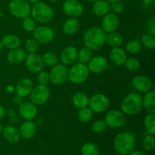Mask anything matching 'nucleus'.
<instances>
[{"label":"nucleus","instance_id":"obj_1","mask_svg":"<svg viewBox=\"0 0 155 155\" xmlns=\"http://www.w3.org/2000/svg\"><path fill=\"white\" fill-rule=\"evenodd\" d=\"M106 33L100 27H93L88 29L83 36L86 47L92 51L100 49L105 43Z\"/></svg>","mask_w":155,"mask_h":155},{"label":"nucleus","instance_id":"obj_2","mask_svg":"<svg viewBox=\"0 0 155 155\" xmlns=\"http://www.w3.org/2000/svg\"><path fill=\"white\" fill-rule=\"evenodd\" d=\"M136 147V139L130 133H120L115 137L114 148L117 152L120 155H128Z\"/></svg>","mask_w":155,"mask_h":155},{"label":"nucleus","instance_id":"obj_3","mask_svg":"<svg viewBox=\"0 0 155 155\" xmlns=\"http://www.w3.org/2000/svg\"><path fill=\"white\" fill-rule=\"evenodd\" d=\"M143 107L142 98L137 93H131L125 97L121 103L123 113L127 115H136Z\"/></svg>","mask_w":155,"mask_h":155},{"label":"nucleus","instance_id":"obj_4","mask_svg":"<svg viewBox=\"0 0 155 155\" xmlns=\"http://www.w3.org/2000/svg\"><path fill=\"white\" fill-rule=\"evenodd\" d=\"M30 14L35 21L42 24L50 22L54 18L53 9L44 2L35 3L32 7Z\"/></svg>","mask_w":155,"mask_h":155},{"label":"nucleus","instance_id":"obj_5","mask_svg":"<svg viewBox=\"0 0 155 155\" xmlns=\"http://www.w3.org/2000/svg\"><path fill=\"white\" fill-rule=\"evenodd\" d=\"M89 71L87 65L83 63L74 64L70 71H68V79L74 84H80L88 79Z\"/></svg>","mask_w":155,"mask_h":155},{"label":"nucleus","instance_id":"obj_6","mask_svg":"<svg viewBox=\"0 0 155 155\" xmlns=\"http://www.w3.org/2000/svg\"><path fill=\"white\" fill-rule=\"evenodd\" d=\"M8 8L14 16L21 19L29 17L31 11L30 5L25 0H12L9 3Z\"/></svg>","mask_w":155,"mask_h":155},{"label":"nucleus","instance_id":"obj_7","mask_svg":"<svg viewBox=\"0 0 155 155\" xmlns=\"http://www.w3.org/2000/svg\"><path fill=\"white\" fill-rule=\"evenodd\" d=\"M30 101L35 105H42L48 101L50 97V90L47 86L39 84L33 88L30 92Z\"/></svg>","mask_w":155,"mask_h":155},{"label":"nucleus","instance_id":"obj_8","mask_svg":"<svg viewBox=\"0 0 155 155\" xmlns=\"http://www.w3.org/2000/svg\"><path fill=\"white\" fill-rule=\"evenodd\" d=\"M89 108L95 113H101L107 110L110 105V101L104 94H95L89 100Z\"/></svg>","mask_w":155,"mask_h":155},{"label":"nucleus","instance_id":"obj_9","mask_svg":"<svg viewBox=\"0 0 155 155\" xmlns=\"http://www.w3.org/2000/svg\"><path fill=\"white\" fill-rule=\"evenodd\" d=\"M68 70L64 64H57L53 66L49 74L51 83L54 85H61L68 80Z\"/></svg>","mask_w":155,"mask_h":155},{"label":"nucleus","instance_id":"obj_10","mask_svg":"<svg viewBox=\"0 0 155 155\" xmlns=\"http://www.w3.org/2000/svg\"><path fill=\"white\" fill-rule=\"evenodd\" d=\"M104 121L107 126L110 128H120L126 124V116L123 112L119 110H110L105 115Z\"/></svg>","mask_w":155,"mask_h":155},{"label":"nucleus","instance_id":"obj_11","mask_svg":"<svg viewBox=\"0 0 155 155\" xmlns=\"http://www.w3.org/2000/svg\"><path fill=\"white\" fill-rule=\"evenodd\" d=\"M33 38L37 42L41 44L49 43L54 39V31L46 26H40L33 30Z\"/></svg>","mask_w":155,"mask_h":155},{"label":"nucleus","instance_id":"obj_12","mask_svg":"<svg viewBox=\"0 0 155 155\" xmlns=\"http://www.w3.org/2000/svg\"><path fill=\"white\" fill-rule=\"evenodd\" d=\"M25 64L27 69L33 74L39 73L43 68L42 57L36 53H30L25 58Z\"/></svg>","mask_w":155,"mask_h":155},{"label":"nucleus","instance_id":"obj_13","mask_svg":"<svg viewBox=\"0 0 155 155\" xmlns=\"http://www.w3.org/2000/svg\"><path fill=\"white\" fill-rule=\"evenodd\" d=\"M63 11L68 16L77 18L82 15L83 8L77 0H66L63 4Z\"/></svg>","mask_w":155,"mask_h":155},{"label":"nucleus","instance_id":"obj_14","mask_svg":"<svg viewBox=\"0 0 155 155\" xmlns=\"http://www.w3.org/2000/svg\"><path fill=\"white\" fill-rule=\"evenodd\" d=\"M38 113L36 105L32 102H23L19 107V114L23 119L31 120L34 119Z\"/></svg>","mask_w":155,"mask_h":155},{"label":"nucleus","instance_id":"obj_15","mask_svg":"<svg viewBox=\"0 0 155 155\" xmlns=\"http://www.w3.org/2000/svg\"><path fill=\"white\" fill-rule=\"evenodd\" d=\"M88 68L89 71L95 74H99L105 71L107 68V61L103 56H95L89 61Z\"/></svg>","mask_w":155,"mask_h":155},{"label":"nucleus","instance_id":"obj_16","mask_svg":"<svg viewBox=\"0 0 155 155\" xmlns=\"http://www.w3.org/2000/svg\"><path fill=\"white\" fill-rule=\"evenodd\" d=\"M119 26V18L115 14L110 13L104 15L101 22V27L105 33L114 32Z\"/></svg>","mask_w":155,"mask_h":155},{"label":"nucleus","instance_id":"obj_17","mask_svg":"<svg viewBox=\"0 0 155 155\" xmlns=\"http://www.w3.org/2000/svg\"><path fill=\"white\" fill-rule=\"evenodd\" d=\"M133 87L141 92H148L152 88V82L145 76H136L132 82Z\"/></svg>","mask_w":155,"mask_h":155},{"label":"nucleus","instance_id":"obj_18","mask_svg":"<svg viewBox=\"0 0 155 155\" xmlns=\"http://www.w3.org/2000/svg\"><path fill=\"white\" fill-rule=\"evenodd\" d=\"M78 51L74 46H68L63 50L61 54V60L64 65L72 64L77 61Z\"/></svg>","mask_w":155,"mask_h":155},{"label":"nucleus","instance_id":"obj_19","mask_svg":"<svg viewBox=\"0 0 155 155\" xmlns=\"http://www.w3.org/2000/svg\"><path fill=\"white\" fill-rule=\"evenodd\" d=\"M33 88V82L30 79H21L16 86V92L18 96L23 98V97H26L30 95Z\"/></svg>","mask_w":155,"mask_h":155},{"label":"nucleus","instance_id":"obj_20","mask_svg":"<svg viewBox=\"0 0 155 155\" xmlns=\"http://www.w3.org/2000/svg\"><path fill=\"white\" fill-rule=\"evenodd\" d=\"M36 131V125L30 120H26L21 125L19 129L21 137L24 139H30L33 137Z\"/></svg>","mask_w":155,"mask_h":155},{"label":"nucleus","instance_id":"obj_21","mask_svg":"<svg viewBox=\"0 0 155 155\" xmlns=\"http://www.w3.org/2000/svg\"><path fill=\"white\" fill-rule=\"evenodd\" d=\"M2 133L6 141L11 144L17 143L21 139L19 130L13 126H6L3 128Z\"/></svg>","mask_w":155,"mask_h":155},{"label":"nucleus","instance_id":"obj_22","mask_svg":"<svg viewBox=\"0 0 155 155\" xmlns=\"http://www.w3.org/2000/svg\"><path fill=\"white\" fill-rule=\"evenodd\" d=\"M110 58L114 64L116 66H122L127 60V54L121 48L114 47L110 51Z\"/></svg>","mask_w":155,"mask_h":155},{"label":"nucleus","instance_id":"obj_23","mask_svg":"<svg viewBox=\"0 0 155 155\" xmlns=\"http://www.w3.org/2000/svg\"><path fill=\"white\" fill-rule=\"evenodd\" d=\"M26 56L27 55L24 50H23L22 48H16L9 51L7 55V59L10 63L17 64L25 60Z\"/></svg>","mask_w":155,"mask_h":155},{"label":"nucleus","instance_id":"obj_24","mask_svg":"<svg viewBox=\"0 0 155 155\" xmlns=\"http://www.w3.org/2000/svg\"><path fill=\"white\" fill-rule=\"evenodd\" d=\"M143 107L149 114L155 113V92L151 91L146 92L142 98Z\"/></svg>","mask_w":155,"mask_h":155},{"label":"nucleus","instance_id":"obj_25","mask_svg":"<svg viewBox=\"0 0 155 155\" xmlns=\"http://www.w3.org/2000/svg\"><path fill=\"white\" fill-rule=\"evenodd\" d=\"M109 4L104 0H97L92 6V12L97 16H104L109 12Z\"/></svg>","mask_w":155,"mask_h":155},{"label":"nucleus","instance_id":"obj_26","mask_svg":"<svg viewBox=\"0 0 155 155\" xmlns=\"http://www.w3.org/2000/svg\"><path fill=\"white\" fill-rule=\"evenodd\" d=\"M80 27V23L75 18H71L67 20L63 25V31L67 35H73L77 33Z\"/></svg>","mask_w":155,"mask_h":155},{"label":"nucleus","instance_id":"obj_27","mask_svg":"<svg viewBox=\"0 0 155 155\" xmlns=\"http://www.w3.org/2000/svg\"><path fill=\"white\" fill-rule=\"evenodd\" d=\"M73 104L79 109L86 107L89 104V98L83 92H77L73 96Z\"/></svg>","mask_w":155,"mask_h":155},{"label":"nucleus","instance_id":"obj_28","mask_svg":"<svg viewBox=\"0 0 155 155\" xmlns=\"http://www.w3.org/2000/svg\"><path fill=\"white\" fill-rule=\"evenodd\" d=\"M2 42L3 44V46L10 48V49H14L19 46L21 44V40H20L19 37L15 35L8 34L2 38Z\"/></svg>","mask_w":155,"mask_h":155},{"label":"nucleus","instance_id":"obj_29","mask_svg":"<svg viewBox=\"0 0 155 155\" xmlns=\"http://www.w3.org/2000/svg\"><path fill=\"white\" fill-rule=\"evenodd\" d=\"M105 42L112 47H120L124 43V39L120 33L111 32L106 34Z\"/></svg>","mask_w":155,"mask_h":155},{"label":"nucleus","instance_id":"obj_30","mask_svg":"<svg viewBox=\"0 0 155 155\" xmlns=\"http://www.w3.org/2000/svg\"><path fill=\"white\" fill-rule=\"evenodd\" d=\"M81 153L83 155H99V148L95 144L87 142L82 147Z\"/></svg>","mask_w":155,"mask_h":155},{"label":"nucleus","instance_id":"obj_31","mask_svg":"<svg viewBox=\"0 0 155 155\" xmlns=\"http://www.w3.org/2000/svg\"><path fill=\"white\" fill-rule=\"evenodd\" d=\"M92 58V50L89 49L87 47H83L80 51H78L77 54V58L80 63L86 64L88 63L91 58Z\"/></svg>","mask_w":155,"mask_h":155},{"label":"nucleus","instance_id":"obj_32","mask_svg":"<svg viewBox=\"0 0 155 155\" xmlns=\"http://www.w3.org/2000/svg\"><path fill=\"white\" fill-rule=\"evenodd\" d=\"M145 127L146 131L149 134H155V115L154 114H149L145 118Z\"/></svg>","mask_w":155,"mask_h":155},{"label":"nucleus","instance_id":"obj_33","mask_svg":"<svg viewBox=\"0 0 155 155\" xmlns=\"http://www.w3.org/2000/svg\"><path fill=\"white\" fill-rule=\"evenodd\" d=\"M93 116V112L89 107H84L80 109L78 111V119L82 123H87L90 120Z\"/></svg>","mask_w":155,"mask_h":155},{"label":"nucleus","instance_id":"obj_34","mask_svg":"<svg viewBox=\"0 0 155 155\" xmlns=\"http://www.w3.org/2000/svg\"><path fill=\"white\" fill-rule=\"evenodd\" d=\"M42 62L45 65L48 67H53L58 64V58L54 53L48 51L45 53L42 57Z\"/></svg>","mask_w":155,"mask_h":155},{"label":"nucleus","instance_id":"obj_35","mask_svg":"<svg viewBox=\"0 0 155 155\" xmlns=\"http://www.w3.org/2000/svg\"><path fill=\"white\" fill-rule=\"evenodd\" d=\"M126 48L130 54H137L142 49V44L139 41L133 39L127 42Z\"/></svg>","mask_w":155,"mask_h":155},{"label":"nucleus","instance_id":"obj_36","mask_svg":"<svg viewBox=\"0 0 155 155\" xmlns=\"http://www.w3.org/2000/svg\"><path fill=\"white\" fill-rule=\"evenodd\" d=\"M142 146L144 149L148 151H152L155 146V140L154 135H148L142 140Z\"/></svg>","mask_w":155,"mask_h":155},{"label":"nucleus","instance_id":"obj_37","mask_svg":"<svg viewBox=\"0 0 155 155\" xmlns=\"http://www.w3.org/2000/svg\"><path fill=\"white\" fill-rule=\"evenodd\" d=\"M126 68L130 71H136L140 68V62L135 58H130L127 59L124 63Z\"/></svg>","mask_w":155,"mask_h":155},{"label":"nucleus","instance_id":"obj_38","mask_svg":"<svg viewBox=\"0 0 155 155\" xmlns=\"http://www.w3.org/2000/svg\"><path fill=\"white\" fill-rule=\"evenodd\" d=\"M142 42L144 46L149 49H154L155 48L154 36L151 34H145L142 36Z\"/></svg>","mask_w":155,"mask_h":155},{"label":"nucleus","instance_id":"obj_39","mask_svg":"<svg viewBox=\"0 0 155 155\" xmlns=\"http://www.w3.org/2000/svg\"><path fill=\"white\" fill-rule=\"evenodd\" d=\"M107 124L102 120H97L92 124V130L95 133H101L106 130Z\"/></svg>","mask_w":155,"mask_h":155},{"label":"nucleus","instance_id":"obj_40","mask_svg":"<svg viewBox=\"0 0 155 155\" xmlns=\"http://www.w3.org/2000/svg\"><path fill=\"white\" fill-rule=\"evenodd\" d=\"M23 27L27 32H33L36 28V21L33 18L27 17L23 21Z\"/></svg>","mask_w":155,"mask_h":155},{"label":"nucleus","instance_id":"obj_41","mask_svg":"<svg viewBox=\"0 0 155 155\" xmlns=\"http://www.w3.org/2000/svg\"><path fill=\"white\" fill-rule=\"evenodd\" d=\"M38 42L34 39H29L25 42V48L28 53H36L38 50Z\"/></svg>","mask_w":155,"mask_h":155},{"label":"nucleus","instance_id":"obj_42","mask_svg":"<svg viewBox=\"0 0 155 155\" xmlns=\"http://www.w3.org/2000/svg\"><path fill=\"white\" fill-rule=\"evenodd\" d=\"M37 80L38 83L40 85L46 86L50 80L49 74L47 72H45V71H40V72L39 73V74H38Z\"/></svg>","mask_w":155,"mask_h":155},{"label":"nucleus","instance_id":"obj_43","mask_svg":"<svg viewBox=\"0 0 155 155\" xmlns=\"http://www.w3.org/2000/svg\"><path fill=\"white\" fill-rule=\"evenodd\" d=\"M111 9L115 13H121L124 11V5L122 3L118 2H114L111 5Z\"/></svg>","mask_w":155,"mask_h":155},{"label":"nucleus","instance_id":"obj_44","mask_svg":"<svg viewBox=\"0 0 155 155\" xmlns=\"http://www.w3.org/2000/svg\"><path fill=\"white\" fill-rule=\"evenodd\" d=\"M148 30H149L150 33L152 36L155 35V19L154 18H152L149 21H148Z\"/></svg>","mask_w":155,"mask_h":155},{"label":"nucleus","instance_id":"obj_45","mask_svg":"<svg viewBox=\"0 0 155 155\" xmlns=\"http://www.w3.org/2000/svg\"><path fill=\"white\" fill-rule=\"evenodd\" d=\"M128 155H146V154H145V153H144L142 151H139V150H138V151H133L130 154Z\"/></svg>","mask_w":155,"mask_h":155},{"label":"nucleus","instance_id":"obj_46","mask_svg":"<svg viewBox=\"0 0 155 155\" xmlns=\"http://www.w3.org/2000/svg\"><path fill=\"white\" fill-rule=\"evenodd\" d=\"M5 114V110L4 107H2V105L0 104V120H1L2 118L4 117Z\"/></svg>","mask_w":155,"mask_h":155},{"label":"nucleus","instance_id":"obj_47","mask_svg":"<svg viewBox=\"0 0 155 155\" xmlns=\"http://www.w3.org/2000/svg\"><path fill=\"white\" fill-rule=\"evenodd\" d=\"M142 2H143L145 3V4L150 5V4H151V3H152L153 2H154V0H142Z\"/></svg>","mask_w":155,"mask_h":155},{"label":"nucleus","instance_id":"obj_48","mask_svg":"<svg viewBox=\"0 0 155 155\" xmlns=\"http://www.w3.org/2000/svg\"><path fill=\"white\" fill-rule=\"evenodd\" d=\"M29 1L30 2H32V3H37V2H39V0H29Z\"/></svg>","mask_w":155,"mask_h":155},{"label":"nucleus","instance_id":"obj_49","mask_svg":"<svg viewBox=\"0 0 155 155\" xmlns=\"http://www.w3.org/2000/svg\"><path fill=\"white\" fill-rule=\"evenodd\" d=\"M3 44H2V42H0V51H2V49L3 48Z\"/></svg>","mask_w":155,"mask_h":155},{"label":"nucleus","instance_id":"obj_50","mask_svg":"<svg viewBox=\"0 0 155 155\" xmlns=\"http://www.w3.org/2000/svg\"><path fill=\"white\" fill-rule=\"evenodd\" d=\"M2 130H3V127H2V124H0V133H1V132H2Z\"/></svg>","mask_w":155,"mask_h":155},{"label":"nucleus","instance_id":"obj_51","mask_svg":"<svg viewBox=\"0 0 155 155\" xmlns=\"http://www.w3.org/2000/svg\"><path fill=\"white\" fill-rule=\"evenodd\" d=\"M108 2H118L119 0H107Z\"/></svg>","mask_w":155,"mask_h":155},{"label":"nucleus","instance_id":"obj_52","mask_svg":"<svg viewBox=\"0 0 155 155\" xmlns=\"http://www.w3.org/2000/svg\"><path fill=\"white\" fill-rule=\"evenodd\" d=\"M87 1H89V2H95V1H97V0H87Z\"/></svg>","mask_w":155,"mask_h":155},{"label":"nucleus","instance_id":"obj_53","mask_svg":"<svg viewBox=\"0 0 155 155\" xmlns=\"http://www.w3.org/2000/svg\"><path fill=\"white\" fill-rule=\"evenodd\" d=\"M49 1H51V2H57V1H58V0H49Z\"/></svg>","mask_w":155,"mask_h":155}]
</instances>
